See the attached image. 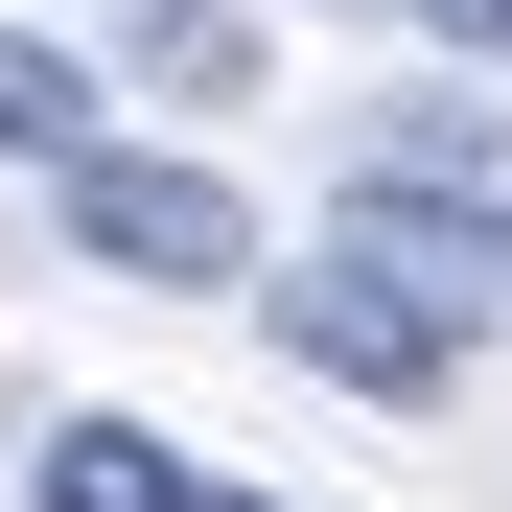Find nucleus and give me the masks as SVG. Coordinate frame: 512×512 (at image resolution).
<instances>
[{
  "mask_svg": "<svg viewBox=\"0 0 512 512\" xmlns=\"http://www.w3.org/2000/svg\"><path fill=\"white\" fill-rule=\"evenodd\" d=\"M24 512H187V443H163V419H47Z\"/></svg>",
  "mask_w": 512,
  "mask_h": 512,
  "instance_id": "20e7f679",
  "label": "nucleus"
},
{
  "mask_svg": "<svg viewBox=\"0 0 512 512\" xmlns=\"http://www.w3.org/2000/svg\"><path fill=\"white\" fill-rule=\"evenodd\" d=\"M187 512H280V489H210V466H187Z\"/></svg>",
  "mask_w": 512,
  "mask_h": 512,
  "instance_id": "6e6552de",
  "label": "nucleus"
},
{
  "mask_svg": "<svg viewBox=\"0 0 512 512\" xmlns=\"http://www.w3.org/2000/svg\"><path fill=\"white\" fill-rule=\"evenodd\" d=\"M373 24H443V47H489V0H373Z\"/></svg>",
  "mask_w": 512,
  "mask_h": 512,
  "instance_id": "0eeeda50",
  "label": "nucleus"
},
{
  "mask_svg": "<svg viewBox=\"0 0 512 512\" xmlns=\"http://www.w3.org/2000/svg\"><path fill=\"white\" fill-rule=\"evenodd\" d=\"M0 163H94V70L47 24H0Z\"/></svg>",
  "mask_w": 512,
  "mask_h": 512,
  "instance_id": "423d86ee",
  "label": "nucleus"
},
{
  "mask_svg": "<svg viewBox=\"0 0 512 512\" xmlns=\"http://www.w3.org/2000/svg\"><path fill=\"white\" fill-rule=\"evenodd\" d=\"M326 233L419 256V280L489 326V280H512V117H489V94H396V117L350 140V210H326Z\"/></svg>",
  "mask_w": 512,
  "mask_h": 512,
  "instance_id": "f257e3e1",
  "label": "nucleus"
},
{
  "mask_svg": "<svg viewBox=\"0 0 512 512\" xmlns=\"http://www.w3.org/2000/svg\"><path fill=\"white\" fill-rule=\"evenodd\" d=\"M47 233L94 256V280H163V303H256V210L210 187V163H163V140H94V163H47Z\"/></svg>",
  "mask_w": 512,
  "mask_h": 512,
  "instance_id": "7ed1b4c3",
  "label": "nucleus"
},
{
  "mask_svg": "<svg viewBox=\"0 0 512 512\" xmlns=\"http://www.w3.org/2000/svg\"><path fill=\"white\" fill-rule=\"evenodd\" d=\"M94 24H117V70H140V94H256V24H233V0H94Z\"/></svg>",
  "mask_w": 512,
  "mask_h": 512,
  "instance_id": "39448f33",
  "label": "nucleus"
},
{
  "mask_svg": "<svg viewBox=\"0 0 512 512\" xmlns=\"http://www.w3.org/2000/svg\"><path fill=\"white\" fill-rule=\"evenodd\" d=\"M256 326H280L326 396H396V419H419V396H466V303L419 280V256H373V233H326L303 280L256 256Z\"/></svg>",
  "mask_w": 512,
  "mask_h": 512,
  "instance_id": "f03ea898",
  "label": "nucleus"
}]
</instances>
